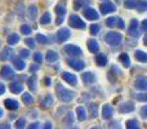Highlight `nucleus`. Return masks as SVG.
<instances>
[{"label": "nucleus", "mask_w": 147, "mask_h": 129, "mask_svg": "<svg viewBox=\"0 0 147 129\" xmlns=\"http://www.w3.org/2000/svg\"><path fill=\"white\" fill-rule=\"evenodd\" d=\"M105 41H106V44L110 47H117L121 44L123 36H121V34H119V32L110 31V32H107L106 35H105Z\"/></svg>", "instance_id": "obj_1"}, {"label": "nucleus", "mask_w": 147, "mask_h": 129, "mask_svg": "<svg viewBox=\"0 0 147 129\" xmlns=\"http://www.w3.org/2000/svg\"><path fill=\"white\" fill-rule=\"evenodd\" d=\"M57 96H58V98L61 99L62 102L67 103V102H70L74 98L75 93H74L72 91H69V89L63 88L62 85H59L58 84V85H57Z\"/></svg>", "instance_id": "obj_2"}, {"label": "nucleus", "mask_w": 147, "mask_h": 129, "mask_svg": "<svg viewBox=\"0 0 147 129\" xmlns=\"http://www.w3.org/2000/svg\"><path fill=\"white\" fill-rule=\"evenodd\" d=\"M63 52L71 57H80L81 54H83V51H81L80 47L74 45V44H67V45H65Z\"/></svg>", "instance_id": "obj_3"}, {"label": "nucleus", "mask_w": 147, "mask_h": 129, "mask_svg": "<svg viewBox=\"0 0 147 129\" xmlns=\"http://www.w3.org/2000/svg\"><path fill=\"white\" fill-rule=\"evenodd\" d=\"M69 23H70V26L74 27V28H79V30H84V28H85V22H84V21L76 14L70 16Z\"/></svg>", "instance_id": "obj_4"}, {"label": "nucleus", "mask_w": 147, "mask_h": 129, "mask_svg": "<svg viewBox=\"0 0 147 129\" xmlns=\"http://www.w3.org/2000/svg\"><path fill=\"white\" fill-rule=\"evenodd\" d=\"M0 76H1L4 80H12V79L16 76V72H14V70H13L10 66L5 65V66H3V67H1Z\"/></svg>", "instance_id": "obj_5"}, {"label": "nucleus", "mask_w": 147, "mask_h": 129, "mask_svg": "<svg viewBox=\"0 0 147 129\" xmlns=\"http://www.w3.org/2000/svg\"><path fill=\"white\" fill-rule=\"evenodd\" d=\"M83 14H84V17H85L86 20H89V21H96V20H98V18H99L98 12H97L94 8H90V7H85V8H84Z\"/></svg>", "instance_id": "obj_6"}, {"label": "nucleus", "mask_w": 147, "mask_h": 129, "mask_svg": "<svg viewBox=\"0 0 147 129\" xmlns=\"http://www.w3.org/2000/svg\"><path fill=\"white\" fill-rule=\"evenodd\" d=\"M134 88L138 91H147V76L140 75L134 80Z\"/></svg>", "instance_id": "obj_7"}, {"label": "nucleus", "mask_w": 147, "mask_h": 129, "mask_svg": "<svg viewBox=\"0 0 147 129\" xmlns=\"http://www.w3.org/2000/svg\"><path fill=\"white\" fill-rule=\"evenodd\" d=\"M128 34H129L132 38H140L141 36V31L138 30V21L136 18H133L130 21V26H129V30H128Z\"/></svg>", "instance_id": "obj_8"}, {"label": "nucleus", "mask_w": 147, "mask_h": 129, "mask_svg": "<svg viewBox=\"0 0 147 129\" xmlns=\"http://www.w3.org/2000/svg\"><path fill=\"white\" fill-rule=\"evenodd\" d=\"M70 35H71V34H70L69 28H59L56 34V39L58 43H63V41H66L67 39L70 38Z\"/></svg>", "instance_id": "obj_9"}, {"label": "nucleus", "mask_w": 147, "mask_h": 129, "mask_svg": "<svg viewBox=\"0 0 147 129\" xmlns=\"http://www.w3.org/2000/svg\"><path fill=\"white\" fill-rule=\"evenodd\" d=\"M66 62H67V65H69L70 67L74 68V70H76V71H81L84 67H85V63H84L83 61H80V59L69 58Z\"/></svg>", "instance_id": "obj_10"}, {"label": "nucleus", "mask_w": 147, "mask_h": 129, "mask_svg": "<svg viewBox=\"0 0 147 129\" xmlns=\"http://www.w3.org/2000/svg\"><path fill=\"white\" fill-rule=\"evenodd\" d=\"M99 10H101L102 14H109V13H112L116 10V7H115L112 3L107 1V3H102L99 5Z\"/></svg>", "instance_id": "obj_11"}, {"label": "nucleus", "mask_w": 147, "mask_h": 129, "mask_svg": "<svg viewBox=\"0 0 147 129\" xmlns=\"http://www.w3.org/2000/svg\"><path fill=\"white\" fill-rule=\"evenodd\" d=\"M61 76L66 83L70 84V85L75 86L76 84H78V78H76V75H74V74H71V72H62Z\"/></svg>", "instance_id": "obj_12"}, {"label": "nucleus", "mask_w": 147, "mask_h": 129, "mask_svg": "<svg viewBox=\"0 0 147 129\" xmlns=\"http://www.w3.org/2000/svg\"><path fill=\"white\" fill-rule=\"evenodd\" d=\"M136 106L134 103H132V102H124V103H121L119 106V111L120 114H128V112H132L134 111Z\"/></svg>", "instance_id": "obj_13"}, {"label": "nucleus", "mask_w": 147, "mask_h": 129, "mask_svg": "<svg viewBox=\"0 0 147 129\" xmlns=\"http://www.w3.org/2000/svg\"><path fill=\"white\" fill-rule=\"evenodd\" d=\"M112 115H114V109H112V106L109 103H105L103 106H102V116H103V119H111Z\"/></svg>", "instance_id": "obj_14"}, {"label": "nucleus", "mask_w": 147, "mask_h": 129, "mask_svg": "<svg viewBox=\"0 0 147 129\" xmlns=\"http://www.w3.org/2000/svg\"><path fill=\"white\" fill-rule=\"evenodd\" d=\"M4 106H5V109H8L9 111H16V110H18V107H20V103H18L16 99L7 98L4 101Z\"/></svg>", "instance_id": "obj_15"}, {"label": "nucleus", "mask_w": 147, "mask_h": 129, "mask_svg": "<svg viewBox=\"0 0 147 129\" xmlns=\"http://www.w3.org/2000/svg\"><path fill=\"white\" fill-rule=\"evenodd\" d=\"M81 79H83V81L85 84H93V83H96V75H94V72H92V71L83 72V75H81Z\"/></svg>", "instance_id": "obj_16"}, {"label": "nucleus", "mask_w": 147, "mask_h": 129, "mask_svg": "<svg viewBox=\"0 0 147 129\" xmlns=\"http://www.w3.org/2000/svg\"><path fill=\"white\" fill-rule=\"evenodd\" d=\"M9 89H10L12 93L20 94V93L23 92V85H22V83H20V81H12L10 85H9Z\"/></svg>", "instance_id": "obj_17"}, {"label": "nucleus", "mask_w": 147, "mask_h": 129, "mask_svg": "<svg viewBox=\"0 0 147 129\" xmlns=\"http://www.w3.org/2000/svg\"><path fill=\"white\" fill-rule=\"evenodd\" d=\"M53 102H54V101H53V97H52L51 94H47V96L43 97V99H41L40 106H41V109L47 110V109H49V107H52Z\"/></svg>", "instance_id": "obj_18"}, {"label": "nucleus", "mask_w": 147, "mask_h": 129, "mask_svg": "<svg viewBox=\"0 0 147 129\" xmlns=\"http://www.w3.org/2000/svg\"><path fill=\"white\" fill-rule=\"evenodd\" d=\"M86 47H88L90 53H97V52L99 51V44H98V41L94 40V39H89V40L86 41Z\"/></svg>", "instance_id": "obj_19"}, {"label": "nucleus", "mask_w": 147, "mask_h": 129, "mask_svg": "<svg viewBox=\"0 0 147 129\" xmlns=\"http://www.w3.org/2000/svg\"><path fill=\"white\" fill-rule=\"evenodd\" d=\"M12 61H13V65H14V68H17L18 71H22L26 67V62L21 57H12Z\"/></svg>", "instance_id": "obj_20"}, {"label": "nucleus", "mask_w": 147, "mask_h": 129, "mask_svg": "<svg viewBox=\"0 0 147 129\" xmlns=\"http://www.w3.org/2000/svg\"><path fill=\"white\" fill-rule=\"evenodd\" d=\"M88 110H89V114H90V119H96L98 116V105L97 103L90 102L88 105Z\"/></svg>", "instance_id": "obj_21"}, {"label": "nucleus", "mask_w": 147, "mask_h": 129, "mask_svg": "<svg viewBox=\"0 0 147 129\" xmlns=\"http://www.w3.org/2000/svg\"><path fill=\"white\" fill-rule=\"evenodd\" d=\"M58 58H59L58 53H57V52H54V51H48V52H47V54H45V59L49 62V63L57 62V61H58Z\"/></svg>", "instance_id": "obj_22"}, {"label": "nucleus", "mask_w": 147, "mask_h": 129, "mask_svg": "<svg viewBox=\"0 0 147 129\" xmlns=\"http://www.w3.org/2000/svg\"><path fill=\"white\" fill-rule=\"evenodd\" d=\"M134 57L138 62H142V63H147V53L143 51H136Z\"/></svg>", "instance_id": "obj_23"}, {"label": "nucleus", "mask_w": 147, "mask_h": 129, "mask_svg": "<svg viewBox=\"0 0 147 129\" xmlns=\"http://www.w3.org/2000/svg\"><path fill=\"white\" fill-rule=\"evenodd\" d=\"M76 116H78V119L80 120V122H84V120L86 119V111L83 106L76 107Z\"/></svg>", "instance_id": "obj_24"}, {"label": "nucleus", "mask_w": 147, "mask_h": 129, "mask_svg": "<svg viewBox=\"0 0 147 129\" xmlns=\"http://www.w3.org/2000/svg\"><path fill=\"white\" fill-rule=\"evenodd\" d=\"M36 81H38V78H36L35 74H34V75H31L30 78H28L27 85H28V88H30L31 92H35L36 91Z\"/></svg>", "instance_id": "obj_25"}, {"label": "nucleus", "mask_w": 147, "mask_h": 129, "mask_svg": "<svg viewBox=\"0 0 147 129\" xmlns=\"http://www.w3.org/2000/svg\"><path fill=\"white\" fill-rule=\"evenodd\" d=\"M89 5V0H74V9L79 10Z\"/></svg>", "instance_id": "obj_26"}, {"label": "nucleus", "mask_w": 147, "mask_h": 129, "mask_svg": "<svg viewBox=\"0 0 147 129\" xmlns=\"http://www.w3.org/2000/svg\"><path fill=\"white\" fill-rule=\"evenodd\" d=\"M10 57H13V52L10 48H4L1 51V53H0V59H1V61H7Z\"/></svg>", "instance_id": "obj_27"}, {"label": "nucleus", "mask_w": 147, "mask_h": 129, "mask_svg": "<svg viewBox=\"0 0 147 129\" xmlns=\"http://www.w3.org/2000/svg\"><path fill=\"white\" fill-rule=\"evenodd\" d=\"M119 61L121 62L124 67H127V68L130 67V58H129V56H128L127 53H121V54H120V56H119Z\"/></svg>", "instance_id": "obj_28"}, {"label": "nucleus", "mask_w": 147, "mask_h": 129, "mask_svg": "<svg viewBox=\"0 0 147 129\" xmlns=\"http://www.w3.org/2000/svg\"><path fill=\"white\" fill-rule=\"evenodd\" d=\"M96 63L99 67H103V66L107 65V57L105 54H97L96 56Z\"/></svg>", "instance_id": "obj_29"}, {"label": "nucleus", "mask_w": 147, "mask_h": 129, "mask_svg": "<svg viewBox=\"0 0 147 129\" xmlns=\"http://www.w3.org/2000/svg\"><path fill=\"white\" fill-rule=\"evenodd\" d=\"M7 41H8V44H9L10 47H12V45H16V44L20 41V35H18V34H10V35L8 36Z\"/></svg>", "instance_id": "obj_30"}, {"label": "nucleus", "mask_w": 147, "mask_h": 129, "mask_svg": "<svg viewBox=\"0 0 147 129\" xmlns=\"http://www.w3.org/2000/svg\"><path fill=\"white\" fill-rule=\"evenodd\" d=\"M27 13H28V17H30L31 20H35L36 16H38V7H36L35 4H31L30 7H28Z\"/></svg>", "instance_id": "obj_31"}, {"label": "nucleus", "mask_w": 147, "mask_h": 129, "mask_svg": "<svg viewBox=\"0 0 147 129\" xmlns=\"http://www.w3.org/2000/svg\"><path fill=\"white\" fill-rule=\"evenodd\" d=\"M51 21H52V17H51V13L49 12H45L40 17V23L41 25H48V23H51Z\"/></svg>", "instance_id": "obj_32"}, {"label": "nucleus", "mask_w": 147, "mask_h": 129, "mask_svg": "<svg viewBox=\"0 0 147 129\" xmlns=\"http://www.w3.org/2000/svg\"><path fill=\"white\" fill-rule=\"evenodd\" d=\"M125 127H127L128 129H138V128H140V124H138L137 120L132 119V120H127Z\"/></svg>", "instance_id": "obj_33"}, {"label": "nucleus", "mask_w": 147, "mask_h": 129, "mask_svg": "<svg viewBox=\"0 0 147 129\" xmlns=\"http://www.w3.org/2000/svg\"><path fill=\"white\" fill-rule=\"evenodd\" d=\"M22 102H23L25 105H31V103L34 102L32 96H31L30 93H26V92H25V93L22 94Z\"/></svg>", "instance_id": "obj_34"}, {"label": "nucleus", "mask_w": 147, "mask_h": 129, "mask_svg": "<svg viewBox=\"0 0 147 129\" xmlns=\"http://www.w3.org/2000/svg\"><path fill=\"white\" fill-rule=\"evenodd\" d=\"M138 5V0H125L124 7L128 8V9H134Z\"/></svg>", "instance_id": "obj_35"}, {"label": "nucleus", "mask_w": 147, "mask_h": 129, "mask_svg": "<svg viewBox=\"0 0 147 129\" xmlns=\"http://www.w3.org/2000/svg\"><path fill=\"white\" fill-rule=\"evenodd\" d=\"M54 12H56L58 16H65L66 14V7L62 4H57L56 8H54Z\"/></svg>", "instance_id": "obj_36"}, {"label": "nucleus", "mask_w": 147, "mask_h": 129, "mask_svg": "<svg viewBox=\"0 0 147 129\" xmlns=\"http://www.w3.org/2000/svg\"><path fill=\"white\" fill-rule=\"evenodd\" d=\"M36 41H39L40 44L45 45V44H48V43H49V39L47 38V36H44L43 34H38V35H36Z\"/></svg>", "instance_id": "obj_37"}, {"label": "nucleus", "mask_w": 147, "mask_h": 129, "mask_svg": "<svg viewBox=\"0 0 147 129\" xmlns=\"http://www.w3.org/2000/svg\"><path fill=\"white\" fill-rule=\"evenodd\" d=\"M14 127L16 128H20V129L25 128L26 127V119H25V118H20V119H17V120H16V123H14Z\"/></svg>", "instance_id": "obj_38"}, {"label": "nucleus", "mask_w": 147, "mask_h": 129, "mask_svg": "<svg viewBox=\"0 0 147 129\" xmlns=\"http://www.w3.org/2000/svg\"><path fill=\"white\" fill-rule=\"evenodd\" d=\"M137 9H138V12H141V13L146 12L147 10V0H141L137 5Z\"/></svg>", "instance_id": "obj_39"}, {"label": "nucleus", "mask_w": 147, "mask_h": 129, "mask_svg": "<svg viewBox=\"0 0 147 129\" xmlns=\"http://www.w3.org/2000/svg\"><path fill=\"white\" fill-rule=\"evenodd\" d=\"M116 21H117V18H115V17H109L106 20V26L107 27H115L116 26Z\"/></svg>", "instance_id": "obj_40"}, {"label": "nucleus", "mask_w": 147, "mask_h": 129, "mask_svg": "<svg viewBox=\"0 0 147 129\" xmlns=\"http://www.w3.org/2000/svg\"><path fill=\"white\" fill-rule=\"evenodd\" d=\"M20 30H21V32H22L23 35H30V34L32 32V30H31V27L28 25H22Z\"/></svg>", "instance_id": "obj_41"}, {"label": "nucleus", "mask_w": 147, "mask_h": 129, "mask_svg": "<svg viewBox=\"0 0 147 129\" xmlns=\"http://www.w3.org/2000/svg\"><path fill=\"white\" fill-rule=\"evenodd\" d=\"M89 30H90L92 35H97V34L99 32V30H101V27H99V25H97V23H93V25H90Z\"/></svg>", "instance_id": "obj_42"}, {"label": "nucleus", "mask_w": 147, "mask_h": 129, "mask_svg": "<svg viewBox=\"0 0 147 129\" xmlns=\"http://www.w3.org/2000/svg\"><path fill=\"white\" fill-rule=\"evenodd\" d=\"M65 124L66 125H70V124H72L74 123V114L72 112H67V115H66V118H65Z\"/></svg>", "instance_id": "obj_43"}, {"label": "nucleus", "mask_w": 147, "mask_h": 129, "mask_svg": "<svg viewBox=\"0 0 147 129\" xmlns=\"http://www.w3.org/2000/svg\"><path fill=\"white\" fill-rule=\"evenodd\" d=\"M16 13H17L20 17H22L23 16V13H25V5L23 4H17V7H16Z\"/></svg>", "instance_id": "obj_44"}, {"label": "nucleus", "mask_w": 147, "mask_h": 129, "mask_svg": "<svg viewBox=\"0 0 147 129\" xmlns=\"http://www.w3.org/2000/svg\"><path fill=\"white\" fill-rule=\"evenodd\" d=\"M136 99L140 102H147V92L146 93H137L136 94Z\"/></svg>", "instance_id": "obj_45"}, {"label": "nucleus", "mask_w": 147, "mask_h": 129, "mask_svg": "<svg viewBox=\"0 0 147 129\" xmlns=\"http://www.w3.org/2000/svg\"><path fill=\"white\" fill-rule=\"evenodd\" d=\"M20 57L21 58H28V57H30V51H28V49H21L20 51Z\"/></svg>", "instance_id": "obj_46"}, {"label": "nucleus", "mask_w": 147, "mask_h": 129, "mask_svg": "<svg viewBox=\"0 0 147 129\" xmlns=\"http://www.w3.org/2000/svg\"><path fill=\"white\" fill-rule=\"evenodd\" d=\"M41 61H43V54H41L40 52H36V53L34 54V62H38V63H40Z\"/></svg>", "instance_id": "obj_47"}, {"label": "nucleus", "mask_w": 147, "mask_h": 129, "mask_svg": "<svg viewBox=\"0 0 147 129\" xmlns=\"http://www.w3.org/2000/svg\"><path fill=\"white\" fill-rule=\"evenodd\" d=\"M25 43L26 44H27V47H28V48H35V40H34V39H31V38H27V39H26V40H25Z\"/></svg>", "instance_id": "obj_48"}, {"label": "nucleus", "mask_w": 147, "mask_h": 129, "mask_svg": "<svg viewBox=\"0 0 147 129\" xmlns=\"http://www.w3.org/2000/svg\"><path fill=\"white\" fill-rule=\"evenodd\" d=\"M116 26L120 28V30H123V28L125 27V23H124V20L123 18H117V21H116Z\"/></svg>", "instance_id": "obj_49"}, {"label": "nucleus", "mask_w": 147, "mask_h": 129, "mask_svg": "<svg viewBox=\"0 0 147 129\" xmlns=\"http://www.w3.org/2000/svg\"><path fill=\"white\" fill-rule=\"evenodd\" d=\"M140 112H141V116H142V118H147V105L141 109Z\"/></svg>", "instance_id": "obj_50"}, {"label": "nucleus", "mask_w": 147, "mask_h": 129, "mask_svg": "<svg viewBox=\"0 0 147 129\" xmlns=\"http://www.w3.org/2000/svg\"><path fill=\"white\" fill-rule=\"evenodd\" d=\"M39 67H40V66H39V63L36 62V65H32V66L30 67V72H35V71H38Z\"/></svg>", "instance_id": "obj_51"}, {"label": "nucleus", "mask_w": 147, "mask_h": 129, "mask_svg": "<svg viewBox=\"0 0 147 129\" xmlns=\"http://www.w3.org/2000/svg\"><path fill=\"white\" fill-rule=\"evenodd\" d=\"M141 27H142V31L147 32V20H143L142 23H141Z\"/></svg>", "instance_id": "obj_52"}, {"label": "nucleus", "mask_w": 147, "mask_h": 129, "mask_svg": "<svg viewBox=\"0 0 147 129\" xmlns=\"http://www.w3.org/2000/svg\"><path fill=\"white\" fill-rule=\"evenodd\" d=\"M52 84V80H51V78H48V76H45L44 78V85L45 86H49Z\"/></svg>", "instance_id": "obj_53"}, {"label": "nucleus", "mask_w": 147, "mask_h": 129, "mask_svg": "<svg viewBox=\"0 0 147 129\" xmlns=\"http://www.w3.org/2000/svg\"><path fill=\"white\" fill-rule=\"evenodd\" d=\"M5 85H4V83H1V81H0V94H4L5 93Z\"/></svg>", "instance_id": "obj_54"}, {"label": "nucleus", "mask_w": 147, "mask_h": 129, "mask_svg": "<svg viewBox=\"0 0 147 129\" xmlns=\"http://www.w3.org/2000/svg\"><path fill=\"white\" fill-rule=\"evenodd\" d=\"M62 22H63V16H58V18H57V21H56V23H57V25H61Z\"/></svg>", "instance_id": "obj_55"}, {"label": "nucleus", "mask_w": 147, "mask_h": 129, "mask_svg": "<svg viewBox=\"0 0 147 129\" xmlns=\"http://www.w3.org/2000/svg\"><path fill=\"white\" fill-rule=\"evenodd\" d=\"M39 127H40V125H39V123H32L31 125H28V128H30V129H36Z\"/></svg>", "instance_id": "obj_56"}, {"label": "nucleus", "mask_w": 147, "mask_h": 129, "mask_svg": "<svg viewBox=\"0 0 147 129\" xmlns=\"http://www.w3.org/2000/svg\"><path fill=\"white\" fill-rule=\"evenodd\" d=\"M44 128H47V129H51V128H52V124H51V123H47V124L44 125Z\"/></svg>", "instance_id": "obj_57"}, {"label": "nucleus", "mask_w": 147, "mask_h": 129, "mask_svg": "<svg viewBox=\"0 0 147 129\" xmlns=\"http://www.w3.org/2000/svg\"><path fill=\"white\" fill-rule=\"evenodd\" d=\"M143 43H145V45H147V35L143 38Z\"/></svg>", "instance_id": "obj_58"}, {"label": "nucleus", "mask_w": 147, "mask_h": 129, "mask_svg": "<svg viewBox=\"0 0 147 129\" xmlns=\"http://www.w3.org/2000/svg\"><path fill=\"white\" fill-rule=\"evenodd\" d=\"M1 116H3V110L0 109V118H1Z\"/></svg>", "instance_id": "obj_59"}]
</instances>
